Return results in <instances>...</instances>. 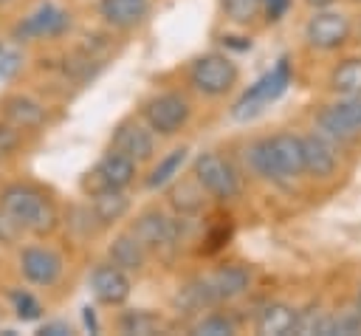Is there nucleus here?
Listing matches in <instances>:
<instances>
[{"instance_id": "nucleus-16", "label": "nucleus", "mask_w": 361, "mask_h": 336, "mask_svg": "<svg viewBox=\"0 0 361 336\" xmlns=\"http://www.w3.org/2000/svg\"><path fill=\"white\" fill-rule=\"evenodd\" d=\"M248 282H251V274H248L245 265H223V268H217L209 277V285H212L217 302H226V299L240 296L248 288Z\"/></svg>"}, {"instance_id": "nucleus-24", "label": "nucleus", "mask_w": 361, "mask_h": 336, "mask_svg": "<svg viewBox=\"0 0 361 336\" xmlns=\"http://www.w3.org/2000/svg\"><path fill=\"white\" fill-rule=\"evenodd\" d=\"M330 88L341 96H361V59H344L330 73Z\"/></svg>"}, {"instance_id": "nucleus-20", "label": "nucleus", "mask_w": 361, "mask_h": 336, "mask_svg": "<svg viewBox=\"0 0 361 336\" xmlns=\"http://www.w3.org/2000/svg\"><path fill=\"white\" fill-rule=\"evenodd\" d=\"M3 116H6L14 127H23V130L39 127V124L45 121L42 104H37V102L28 99V96H8V99L3 102Z\"/></svg>"}, {"instance_id": "nucleus-37", "label": "nucleus", "mask_w": 361, "mask_h": 336, "mask_svg": "<svg viewBox=\"0 0 361 336\" xmlns=\"http://www.w3.org/2000/svg\"><path fill=\"white\" fill-rule=\"evenodd\" d=\"M82 311H85L82 316H85V325L90 328V333H99V325H96V316H93V308H82Z\"/></svg>"}, {"instance_id": "nucleus-6", "label": "nucleus", "mask_w": 361, "mask_h": 336, "mask_svg": "<svg viewBox=\"0 0 361 336\" xmlns=\"http://www.w3.org/2000/svg\"><path fill=\"white\" fill-rule=\"evenodd\" d=\"M133 234H135V240L147 251H155L161 257H169L178 248L180 229H178V223L172 217H166L161 212H144L141 217H135Z\"/></svg>"}, {"instance_id": "nucleus-17", "label": "nucleus", "mask_w": 361, "mask_h": 336, "mask_svg": "<svg viewBox=\"0 0 361 336\" xmlns=\"http://www.w3.org/2000/svg\"><path fill=\"white\" fill-rule=\"evenodd\" d=\"M293 325H296V311L285 302H271L257 316V333L262 336H288L293 333Z\"/></svg>"}, {"instance_id": "nucleus-21", "label": "nucleus", "mask_w": 361, "mask_h": 336, "mask_svg": "<svg viewBox=\"0 0 361 336\" xmlns=\"http://www.w3.org/2000/svg\"><path fill=\"white\" fill-rule=\"evenodd\" d=\"M107 254H110V263L124 268V271H138V268H144V260H147V248L135 240L133 232L130 234H118L110 243Z\"/></svg>"}, {"instance_id": "nucleus-27", "label": "nucleus", "mask_w": 361, "mask_h": 336, "mask_svg": "<svg viewBox=\"0 0 361 336\" xmlns=\"http://www.w3.org/2000/svg\"><path fill=\"white\" fill-rule=\"evenodd\" d=\"M259 3H262V0H220L223 11H226L234 23H248V20H254L257 11H259Z\"/></svg>"}, {"instance_id": "nucleus-30", "label": "nucleus", "mask_w": 361, "mask_h": 336, "mask_svg": "<svg viewBox=\"0 0 361 336\" xmlns=\"http://www.w3.org/2000/svg\"><path fill=\"white\" fill-rule=\"evenodd\" d=\"M355 333H361V313H358V308L333 316V336H355Z\"/></svg>"}, {"instance_id": "nucleus-26", "label": "nucleus", "mask_w": 361, "mask_h": 336, "mask_svg": "<svg viewBox=\"0 0 361 336\" xmlns=\"http://www.w3.org/2000/svg\"><path fill=\"white\" fill-rule=\"evenodd\" d=\"M158 328H161V319L155 313H147V311H127L121 316V330L124 333L147 336V333H155Z\"/></svg>"}, {"instance_id": "nucleus-38", "label": "nucleus", "mask_w": 361, "mask_h": 336, "mask_svg": "<svg viewBox=\"0 0 361 336\" xmlns=\"http://www.w3.org/2000/svg\"><path fill=\"white\" fill-rule=\"evenodd\" d=\"M307 3H310V6H316V8H324V6H330L333 0H307Z\"/></svg>"}, {"instance_id": "nucleus-7", "label": "nucleus", "mask_w": 361, "mask_h": 336, "mask_svg": "<svg viewBox=\"0 0 361 336\" xmlns=\"http://www.w3.org/2000/svg\"><path fill=\"white\" fill-rule=\"evenodd\" d=\"M319 133L330 141H347L361 133V96H347L319 113Z\"/></svg>"}, {"instance_id": "nucleus-36", "label": "nucleus", "mask_w": 361, "mask_h": 336, "mask_svg": "<svg viewBox=\"0 0 361 336\" xmlns=\"http://www.w3.org/2000/svg\"><path fill=\"white\" fill-rule=\"evenodd\" d=\"M262 3H265V14H268L271 23L279 20L288 11V6H290V0H262Z\"/></svg>"}, {"instance_id": "nucleus-34", "label": "nucleus", "mask_w": 361, "mask_h": 336, "mask_svg": "<svg viewBox=\"0 0 361 336\" xmlns=\"http://www.w3.org/2000/svg\"><path fill=\"white\" fill-rule=\"evenodd\" d=\"M17 144H20L17 130L8 124H0V155H8L11 150H17Z\"/></svg>"}, {"instance_id": "nucleus-39", "label": "nucleus", "mask_w": 361, "mask_h": 336, "mask_svg": "<svg viewBox=\"0 0 361 336\" xmlns=\"http://www.w3.org/2000/svg\"><path fill=\"white\" fill-rule=\"evenodd\" d=\"M355 308H358V313H361V291H358V302H355Z\"/></svg>"}, {"instance_id": "nucleus-25", "label": "nucleus", "mask_w": 361, "mask_h": 336, "mask_svg": "<svg viewBox=\"0 0 361 336\" xmlns=\"http://www.w3.org/2000/svg\"><path fill=\"white\" fill-rule=\"evenodd\" d=\"M186 147H180V150H172L164 161H158V167L152 169V175L147 178V186L149 189H158V186H164V184H169L175 175H178V169L183 167V161H186Z\"/></svg>"}, {"instance_id": "nucleus-35", "label": "nucleus", "mask_w": 361, "mask_h": 336, "mask_svg": "<svg viewBox=\"0 0 361 336\" xmlns=\"http://www.w3.org/2000/svg\"><path fill=\"white\" fill-rule=\"evenodd\" d=\"M37 333L39 336H71V325L68 322H45Z\"/></svg>"}, {"instance_id": "nucleus-29", "label": "nucleus", "mask_w": 361, "mask_h": 336, "mask_svg": "<svg viewBox=\"0 0 361 336\" xmlns=\"http://www.w3.org/2000/svg\"><path fill=\"white\" fill-rule=\"evenodd\" d=\"M195 333H206V336H228V333H234V325L226 319V316H220V313H212V316H206V319H200L197 325H195Z\"/></svg>"}, {"instance_id": "nucleus-8", "label": "nucleus", "mask_w": 361, "mask_h": 336, "mask_svg": "<svg viewBox=\"0 0 361 336\" xmlns=\"http://www.w3.org/2000/svg\"><path fill=\"white\" fill-rule=\"evenodd\" d=\"M144 119H147L149 130H155L161 136H172L186 124L189 104L178 93H161L144 104Z\"/></svg>"}, {"instance_id": "nucleus-11", "label": "nucleus", "mask_w": 361, "mask_h": 336, "mask_svg": "<svg viewBox=\"0 0 361 336\" xmlns=\"http://www.w3.org/2000/svg\"><path fill=\"white\" fill-rule=\"evenodd\" d=\"M20 271L25 274L28 282L37 285H54L62 274V260L56 251L51 248H39V246H28L20 254Z\"/></svg>"}, {"instance_id": "nucleus-22", "label": "nucleus", "mask_w": 361, "mask_h": 336, "mask_svg": "<svg viewBox=\"0 0 361 336\" xmlns=\"http://www.w3.org/2000/svg\"><path fill=\"white\" fill-rule=\"evenodd\" d=\"M93 217L99 220V223H116V220H121L127 212H130V200L124 198V192L121 189H110V192H99V195H93Z\"/></svg>"}, {"instance_id": "nucleus-2", "label": "nucleus", "mask_w": 361, "mask_h": 336, "mask_svg": "<svg viewBox=\"0 0 361 336\" xmlns=\"http://www.w3.org/2000/svg\"><path fill=\"white\" fill-rule=\"evenodd\" d=\"M288 85H290V62H288V56H279V62H276L265 76H259V79L234 102L231 116H234L237 121H248V119L259 116L271 102H276V99L288 90Z\"/></svg>"}, {"instance_id": "nucleus-40", "label": "nucleus", "mask_w": 361, "mask_h": 336, "mask_svg": "<svg viewBox=\"0 0 361 336\" xmlns=\"http://www.w3.org/2000/svg\"><path fill=\"white\" fill-rule=\"evenodd\" d=\"M0 3H8V0H0Z\"/></svg>"}, {"instance_id": "nucleus-31", "label": "nucleus", "mask_w": 361, "mask_h": 336, "mask_svg": "<svg viewBox=\"0 0 361 336\" xmlns=\"http://www.w3.org/2000/svg\"><path fill=\"white\" fill-rule=\"evenodd\" d=\"M200 198H203V195H197L189 184H180V186L172 192V203H175L180 212H197V209H200V203H203Z\"/></svg>"}, {"instance_id": "nucleus-19", "label": "nucleus", "mask_w": 361, "mask_h": 336, "mask_svg": "<svg viewBox=\"0 0 361 336\" xmlns=\"http://www.w3.org/2000/svg\"><path fill=\"white\" fill-rule=\"evenodd\" d=\"M245 158H248V164H251V169H254L257 175H262V178H268V181H276V184H285V181H288L285 172H282V167H279V161H276V152H274L271 138L254 141V144L248 147Z\"/></svg>"}, {"instance_id": "nucleus-12", "label": "nucleus", "mask_w": 361, "mask_h": 336, "mask_svg": "<svg viewBox=\"0 0 361 336\" xmlns=\"http://www.w3.org/2000/svg\"><path fill=\"white\" fill-rule=\"evenodd\" d=\"M90 291L104 305H121L130 296V277L118 265H96L90 274Z\"/></svg>"}, {"instance_id": "nucleus-3", "label": "nucleus", "mask_w": 361, "mask_h": 336, "mask_svg": "<svg viewBox=\"0 0 361 336\" xmlns=\"http://www.w3.org/2000/svg\"><path fill=\"white\" fill-rule=\"evenodd\" d=\"M135 178V161L118 150L107 152L85 178H82V189L90 195L99 192H110V189H124L130 186Z\"/></svg>"}, {"instance_id": "nucleus-14", "label": "nucleus", "mask_w": 361, "mask_h": 336, "mask_svg": "<svg viewBox=\"0 0 361 336\" xmlns=\"http://www.w3.org/2000/svg\"><path fill=\"white\" fill-rule=\"evenodd\" d=\"M302 147H305V172H310L313 178L333 175V169H336V150H333L327 136H322V133L305 136Z\"/></svg>"}, {"instance_id": "nucleus-41", "label": "nucleus", "mask_w": 361, "mask_h": 336, "mask_svg": "<svg viewBox=\"0 0 361 336\" xmlns=\"http://www.w3.org/2000/svg\"><path fill=\"white\" fill-rule=\"evenodd\" d=\"M0 51H3V48H0Z\"/></svg>"}, {"instance_id": "nucleus-23", "label": "nucleus", "mask_w": 361, "mask_h": 336, "mask_svg": "<svg viewBox=\"0 0 361 336\" xmlns=\"http://www.w3.org/2000/svg\"><path fill=\"white\" fill-rule=\"evenodd\" d=\"M175 302H178V308H183V311H200V308L214 305L217 299H214V291H212V285H209V277H203V280H189V282L178 291Z\"/></svg>"}, {"instance_id": "nucleus-4", "label": "nucleus", "mask_w": 361, "mask_h": 336, "mask_svg": "<svg viewBox=\"0 0 361 336\" xmlns=\"http://www.w3.org/2000/svg\"><path fill=\"white\" fill-rule=\"evenodd\" d=\"M195 178L203 186V192H209L217 200H231L240 195V178L234 172V167L220 158L217 152H203L195 161Z\"/></svg>"}, {"instance_id": "nucleus-28", "label": "nucleus", "mask_w": 361, "mask_h": 336, "mask_svg": "<svg viewBox=\"0 0 361 336\" xmlns=\"http://www.w3.org/2000/svg\"><path fill=\"white\" fill-rule=\"evenodd\" d=\"M11 302H14V311H17V316L23 322H34L42 313V305L28 291H11Z\"/></svg>"}, {"instance_id": "nucleus-32", "label": "nucleus", "mask_w": 361, "mask_h": 336, "mask_svg": "<svg viewBox=\"0 0 361 336\" xmlns=\"http://www.w3.org/2000/svg\"><path fill=\"white\" fill-rule=\"evenodd\" d=\"M20 234H23V226L0 206V243H14Z\"/></svg>"}, {"instance_id": "nucleus-13", "label": "nucleus", "mask_w": 361, "mask_h": 336, "mask_svg": "<svg viewBox=\"0 0 361 336\" xmlns=\"http://www.w3.org/2000/svg\"><path fill=\"white\" fill-rule=\"evenodd\" d=\"M113 150L130 155L135 164L138 161H147L152 158V150H155V141H152V133L135 121H127L121 124L116 133H113Z\"/></svg>"}, {"instance_id": "nucleus-18", "label": "nucleus", "mask_w": 361, "mask_h": 336, "mask_svg": "<svg viewBox=\"0 0 361 336\" xmlns=\"http://www.w3.org/2000/svg\"><path fill=\"white\" fill-rule=\"evenodd\" d=\"M147 11H149L147 0H99V14L118 28L135 25Z\"/></svg>"}, {"instance_id": "nucleus-1", "label": "nucleus", "mask_w": 361, "mask_h": 336, "mask_svg": "<svg viewBox=\"0 0 361 336\" xmlns=\"http://www.w3.org/2000/svg\"><path fill=\"white\" fill-rule=\"evenodd\" d=\"M0 206L25 229L34 234H48L56 226V212L51 206V200H45L37 189L23 186V184H11L0 192Z\"/></svg>"}, {"instance_id": "nucleus-33", "label": "nucleus", "mask_w": 361, "mask_h": 336, "mask_svg": "<svg viewBox=\"0 0 361 336\" xmlns=\"http://www.w3.org/2000/svg\"><path fill=\"white\" fill-rule=\"evenodd\" d=\"M20 65H23V59H20L17 51H0V76H3V79L14 76Z\"/></svg>"}, {"instance_id": "nucleus-9", "label": "nucleus", "mask_w": 361, "mask_h": 336, "mask_svg": "<svg viewBox=\"0 0 361 336\" xmlns=\"http://www.w3.org/2000/svg\"><path fill=\"white\" fill-rule=\"evenodd\" d=\"M305 37L319 51H333L347 42L350 37V20L341 11H319L307 20Z\"/></svg>"}, {"instance_id": "nucleus-10", "label": "nucleus", "mask_w": 361, "mask_h": 336, "mask_svg": "<svg viewBox=\"0 0 361 336\" xmlns=\"http://www.w3.org/2000/svg\"><path fill=\"white\" fill-rule=\"evenodd\" d=\"M68 28V14L62 8H56L54 3L39 6L34 14H28L17 28L14 37L17 40H39V37H59Z\"/></svg>"}, {"instance_id": "nucleus-15", "label": "nucleus", "mask_w": 361, "mask_h": 336, "mask_svg": "<svg viewBox=\"0 0 361 336\" xmlns=\"http://www.w3.org/2000/svg\"><path fill=\"white\" fill-rule=\"evenodd\" d=\"M271 144H274V152H276V161L285 172V178H296L305 172V147H302V138L299 136H290V133H279V136H271Z\"/></svg>"}, {"instance_id": "nucleus-5", "label": "nucleus", "mask_w": 361, "mask_h": 336, "mask_svg": "<svg viewBox=\"0 0 361 336\" xmlns=\"http://www.w3.org/2000/svg\"><path fill=\"white\" fill-rule=\"evenodd\" d=\"M192 85L206 96H223L237 82V65L226 54H206L189 71Z\"/></svg>"}]
</instances>
